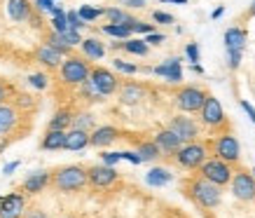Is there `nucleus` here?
Wrapping results in <instances>:
<instances>
[{
    "mask_svg": "<svg viewBox=\"0 0 255 218\" xmlns=\"http://www.w3.org/2000/svg\"><path fill=\"white\" fill-rule=\"evenodd\" d=\"M52 183L63 193H73V190H80V188H85L89 183V172L85 167L68 164V167H61V169H56L52 174Z\"/></svg>",
    "mask_w": 255,
    "mask_h": 218,
    "instance_id": "obj_1",
    "label": "nucleus"
},
{
    "mask_svg": "<svg viewBox=\"0 0 255 218\" xmlns=\"http://www.w3.org/2000/svg\"><path fill=\"white\" fill-rule=\"evenodd\" d=\"M190 197L204 209H213V207L220 204L223 193H220V186H216V183H211L209 179L201 176V179L190 181Z\"/></svg>",
    "mask_w": 255,
    "mask_h": 218,
    "instance_id": "obj_2",
    "label": "nucleus"
},
{
    "mask_svg": "<svg viewBox=\"0 0 255 218\" xmlns=\"http://www.w3.org/2000/svg\"><path fill=\"white\" fill-rule=\"evenodd\" d=\"M89 75H92L89 63L78 59V56H68V59L61 63V80L68 82V85H82Z\"/></svg>",
    "mask_w": 255,
    "mask_h": 218,
    "instance_id": "obj_3",
    "label": "nucleus"
},
{
    "mask_svg": "<svg viewBox=\"0 0 255 218\" xmlns=\"http://www.w3.org/2000/svg\"><path fill=\"white\" fill-rule=\"evenodd\" d=\"M199 169H201V176H204V179H209L211 183H216V186H227V183L232 181L230 162H225V160H220V157L206 160Z\"/></svg>",
    "mask_w": 255,
    "mask_h": 218,
    "instance_id": "obj_4",
    "label": "nucleus"
},
{
    "mask_svg": "<svg viewBox=\"0 0 255 218\" xmlns=\"http://www.w3.org/2000/svg\"><path fill=\"white\" fill-rule=\"evenodd\" d=\"M176 162L183 169H199L201 164L206 162V148L201 143H185L183 148L176 153Z\"/></svg>",
    "mask_w": 255,
    "mask_h": 218,
    "instance_id": "obj_5",
    "label": "nucleus"
},
{
    "mask_svg": "<svg viewBox=\"0 0 255 218\" xmlns=\"http://www.w3.org/2000/svg\"><path fill=\"white\" fill-rule=\"evenodd\" d=\"M206 96L209 94L201 92L199 87H183L176 94V103H178V108L185 110V113H199L204 101H206Z\"/></svg>",
    "mask_w": 255,
    "mask_h": 218,
    "instance_id": "obj_6",
    "label": "nucleus"
},
{
    "mask_svg": "<svg viewBox=\"0 0 255 218\" xmlns=\"http://www.w3.org/2000/svg\"><path fill=\"white\" fill-rule=\"evenodd\" d=\"M199 113H201V122H204L206 127H213V129H220V127H225L223 106H220V101H218L216 96H211V94H209Z\"/></svg>",
    "mask_w": 255,
    "mask_h": 218,
    "instance_id": "obj_7",
    "label": "nucleus"
},
{
    "mask_svg": "<svg viewBox=\"0 0 255 218\" xmlns=\"http://www.w3.org/2000/svg\"><path fill=\"white\" fill-rule=\"evenodd\" d=\"M232 193L241 202H253L255 200V176L246 172H237L232 176Z\"/></svg>",
    "mask_w": 255,
    "mask_h": 218,
    "instance_id": "obj_8",
    "label": "nucleus"
},
{
    "mask_svg": "<svg viewBox=\"0 0 255 218\" xmlns=\"http://www.w3.org/2000/svg\"><path fill=\"white\" fill-rule=\"evenodd\" d=\"M213 150H216V157L225 160V162H239V155H241V148H239V141L234 139L232 134H223L218 136L216 143H213Z\"/></svg>",
    "mask_w": 255,
    "mask_h": 218,
    "instance_id": "obj_9",
    "label": "nucleus"
},
{
    "mask_svg": "<svg viewBox=\"0 0 255 218\" xmlns=\"http://www.w3.org/2000/svg\"><path fill=\"white\" fill-rule=\"evenodd\" d=\"M26 214V200L21 193H9L0 197V218H23Z\"/></svg>",
    "mask_w": 255,
    "mask_h": 218,
    "instance_id": "obj_10",
    "label": "nucleus"
},
{
    "mask_svg": "<svg viewBox=\"0 0 255 218\" xmlns=\"http://www.w3.org/2000/svg\"><path fill=\"white\" fill-rule=\"evenodd\" d=\"M169 129L171 132H176L183 143H192V141L199 136V127H197V122H194L192 117H185V115L173 117V120H171V125H169Z\"/></svg>",
    "mask_w": 255,
    "mask_h": 218,
    "instance_id": "obj_11",
    "label": "nucleus"
},
{
    "mask_svg": "<svg viewBox=\"0 0 255 218\" xmlns=\"http://www.w3.org/2000/svg\"><path fill=\"white\" fill-rule=\"evenodd\" d=\"M87 172H89V183L94 188H108L117 181L115 167H108V164H94Z\"/></svg>",
    "mask_w": 255,
    "mask_h": 218,
    "instance_id": "obj_12",
    "label": "nucleus"
},
{
    "mask_svg": "<svg viewBox=\"0 0 255 218\" xmlns=\"http://www.w3.org/2000/svg\"><path fill=\"white\" fill-rule=\"evenodd\" d=\"M89 78L96 82V87L101 89V94H103V96L115 94L117 87H120V80H117V75H115V73H110L108 68H94Z\"/></svg>",
    "mask_w": 255,
    "mask_h": 218,
    "instance_id": "obj_13",
    "label": "nucleus"
},
{
    "mask_svg": "<svg viewBox=\"0 0 255 218\" xmlns=\"http://www.w3.org/2000/svg\"><path fill=\"white\" fill-rule=\"evenodd\" d=\"M19 110L14 108V106H9L7 101L0 103V139H5V136H9V134L16 129V125H19Z\"/></svg>",
    "mask_w": 255,
    "mask_h": 218,
    "instance_id": "obj_14",
    "label": "nucleus"
},
{
    "mask_svg": "<svg viewBox=\"0 0 255 218\" xmlns=\"http://www.w3.org/2000/svg\"><path fill=\"white\" fill-rule=\"evenodd\" d=\"M152 73H155V75H162L166 82H173V85H178V82L183 80L180 59H178V56H171V59H166L164 63H159L157 68H152Z\"/></svg>",
    "mask_w": 255,
    "mask_h": 218,
    "instance_id": "obj_15",
    "label": "nucleus"
},
{
    "mask_svg": "<svg viewBox=\"0 0 255 218\" xmlns=\"http://www.w3.org/2000/svg\"><path fill=\"white\" fill-rule=\"evenodd\" d=\"M120 136L115 127L110 125H103V127H96L92 134H89V143H92L94 148H106L110 143H115V139Z\"/></svg>",
    "mask_w": 255,
    "mask_h": 218,
    "instance_id": "obj_16",
    "label": "nucleus"
},
{
    "mask_svg": "<svg viewBox=\"0 0 255 218\" xmlns=\"http://www.w3.org/2000/svg\"><path fill=\"white\" fill-rule=\"evenodd\" d=\"M155 143L162 148V153H173V155L183 148V141H180V136H178L176 132H171V129H162V132L155 136Z\"/></svg>",
    "mask_w": 255,
    "mask_h": 218,
    "instance_id": "obj_17",
    "label": "nucleus"
},
{
    "mask_svg": "<svg viewBox=\"0 0 255 218\" xmlns=\"http://www.w3.org/2000/svg\"><path fill=\"white\" fill-rule=\"evenodd\" d=\"M143 99H145V89H143L138 82H127V85L120 87V101L127 103V106L140 103Z\"/></svg>",
    "mask_w": 255,
    "mask_h": 218,
    "instance_id": "obj_18",
    "label": "nucleus"
},
{
    "mask_svg": "<svg viewBox=\"0 0 255 218\" xmlns=\"http://www.w3.org/2000/svg\"><path fill=\"white\" fill-rule=\"evenodd\" d=\"M87 146H92L89 143V132H85V129H70V132H66V150H85Z\"/></svg>",
    "mask_w": 255,
    "mask_h": 218,
    "instance_id": "obj_19",
    "label": "nucleus"
},
{
    "mask_svg": "<svg viewBox=\"0 0 255 218\" xmlns=\"http://www.w3.org/2000/svg\"><path fill=\"white\" fill-rule=\"evenodd\" d=\"M49 181H52V174L49 172H33L28 179L23 181V190H26V193H31V195H35V193H40Z\"/></svg>",
    "mask_w": 255,
    "mask_h": 218,
    "instance_id": "obj_20",
    "label": "nucleus"
},
{
    "mask_svg": "<svg viewBox=\"0 0 255 218\" xmlns=\"http://www.w3.org/2000/svg\"><path fill=\"white\" fill-rule=\"evenodd\" d=\"M225 47H227V49H241V52H244V47H246V31L239 28V26L227 28V31H225Z\"/></svg>",
    "mask_w": 255,
    "mask_h": 218,
    "instance_id": "obj_21",
    "label": "nucleus"
},
{
    "mask_svg": "<svg viewBox=\"0 0 255 218\" xmlns=\"http://www.w3.org/2000/svg\"><path fill=\"white\" fill-rule=\"evenodd\" d=\"M7 12L14 21L31 19V2L28 0H7Z\"/></svg>",
    "mask_w": 255,
    "mask_h": 218,
    "instance_id": "obj_22",
    "label": "nucleus"
},
{
    "mask_svg": "<svg viewBox=\"0 0 255 218\" xmlns=\"http://www.w3.org/2000/svg\"><path fill=\"white\" fill-rule=\"evenodd\" d=\"M38 59L45 66H49V68H56V66H61L63 63V54L59 52V49H54L52 45H42L38 49Z\"/></svg>",
    "mask_w": 255,
    "mask_h": 218,
    "instance_id": "obj_23",
    "label": "nucleus"
},
{
    "mask_svg": "<svg viewBox=\"0 0 255 218\" xmlns=\"http://www.w3.org/2000/svg\"><path fill=\"white\" fill-rule=\"evenodd\" d=\"M42 148L45 150H63L66 148V132L63 129H49L42 139Z\"/></svg>",
    "mask_w": 255,
    "mask_h": 218,
    "instance_id": "obj_24",
    "label": "nucleus"
},
{
    "mask_svg": "<svg viewBox=\"0 0 255 218\" xmlns=\"http://www.w3.org/2000/svg\"><path fill=\"white\" fill-rule=\"evenodd\" d=\"M171 179H173V174L166 172V169H162V167H152V169L145 174L147 186H152V188L166 186V183H171Z\"/></svg>",
    "mask_w": 255,
    "mask_h": 218,
    "instance_id": "obj_25",
    "label": "nucleus"
},
{
    "mask_svg": "<svg viewBox=\"0 0 255 218\" xmlns=\"http://www.w3.org/2000/svg\"><path fill=\"white\" fill-rule=\"evenodd\" d=\"M82 52H85L87 59H103V54H106V47H103V42L96 38H87L82 40Z\"/></svg>",
    "mask_w": 255,
    "mask_h": 218,
    "instance_id": "obj_26",
    "label": "nucleus"
},
{
    "mask_svg": "<svg viewBox=\"0 0 255 218\" xmlns=\"http://www.w3.org/2000/svg\"><path fill=\"white\" fill-rule=\"evenodd\" d=\"M115 47H122V49H127L129 54H136V56H145L147 49H150V45H147L145 40H140V38H129V40H124L122 45L115 42Z\"/></svg>",
    "mask_w": 255,
    "mask_h": 218,
    "instance_id": "obj_27",
    "label": "nucleus"
},
{
    "mask_svg": "<svg viewBox=\"0 0 255 218\" xmlns=\"http://www.w3.org/2000/svg\"><path fill=\"white\" fill-rule=\"evenodd\" d=\"M103 33H108L113 38H120V40H129L131 38V26H124V23H106L103 26Z\"/></svg>",
    "mask_w": 255,
    "mask_h": 218,
    "instance_id": "obj_28",
    "label": "nucleus"
},
{
    "mask_svg": "<svg viewBox=\"0 0 255 218\" xmlns=\"http://www.w3.org/2000/svg\"><path fill=\"white\" fill-rule=\"evenodd\" d=\"M106 16H108L110 23H124V26H131V21H133V16L129 14V12L120 9V7H108L106 9Z\"/></svg>",
    "mask_w": 255,
    "mask_h": 218,
    "instance_id": "obj_29",
    "label": "nucleus"
},
{
    "mask_svg": "<svg viewBox=\"0 0 255 218\" xmlns=\"http://www.w3.org/2000/svg\"><path fill=\"white\" fill-rule=\"evenodd\" d=\"M80 87H82V96L85 99H89V101H103V94H101V89L96 87V82L92 78H87Z\"/></svg>",
    "mask_w": 255,
    "mask_h": 218,
    "instance_id": "obj_30",
    "label": "nucleus"
},
{
    "mask_svg": "<svg viewBox=\"0 0 255 218\" xmlns=\"http://www.w3.org/2000/svg\"><path fill=\"white\" fill-rule=\"evenodd\" d=\"M47 45H52V47H54V49H59V52H61L63 56H66V54H68V52H70V45H68V42H66V40H63V35H61V33H56L54 28L49 31V35H47Z\"/></svg>",
    "mask_w": 255,
    "mask_h": 218,
    "instance_id": "obj_31",
    "label": "nucleus"
},
{
    "mask_svg": "<svg viewBox=\"0 0 255 218\" xmlns=\"http://www.w3.org/2000/svg\"><path fill=\"white\" fill-rule=\"evenodd\" d=\"M68 125H73V115H70L68 110H59V113L49 120V129H63V132H66Z\"/></svg>",
    "mask_w": 255,
    "mask_h": 218,
    "instance_id": "obj_32",
    "label": "nucleus"
},
{
    "mask_svg": "<svg viewBox=\"0 0 255 218\" xmlns=\"http://www.w3.org/2000/svg\"><path fill=\"white\" fill-rule=\"evenodd\" d=\"M159 153H162V148L157 146L155 141H147V143H140L138 146V155L143 157V162H145V160H157Z\"/></svg>",
    "mask_w": 255,
    "mask_h": 218,
    "instance_id": "obj_33",
    "label": "nucleus"
},
{
    "mask_svg": "<svg viewBox=\"0 0 255 218\" xmlns=\"http://www.w3.org/2000/svg\"><path fill=\"white\" fill-rule=\"evenodd\" d=\"M78 12H80V16H82V19H85L87 23L96 21L99 16H106V9H96V7H89V5H82V7H80Z\"/></svg>",
    "mask_w": 255,
    "mask_h": 218,
    "instance_id": "obj_34",
    "label": "nucleus"
},
{
    "mask_svg": "<svg viewBox=\"0 0 255 218\" xmlns=\"http://www.w3.org/2000/svg\"><path fill=\"white\" fill-rule=\"evenodd\" d=\"M73 127L75 129H85V132H89L94 127V117L89 115V113H80V115L73 117Z\"/></svg>",
    "mask_w": 255,
    "mask_h": 218,
    "instance_id": "obj_35",
    "label": "nucleus"
},
{
    "mask_svg": "<svg viewBox=\"0 0 255 218\" xmlns=\"http://www.w3.org/2000/svg\"><path fill=\"white\" fill-rule=\"evenodd\" d=\"M115 68L120 70V73H127V75H136L138 73V66L136 63H129V61H124V59H115Z\"/></svg>",
    "mask_w": 255,
    "mask_h": 218,
    "instance_id": "obj_36",
    "label": "nucleus"
},
{
    "mask_svg": "<svg viewBox=\"0 0 255 218\" xmlns=\"http://www.w3.org/2000/svg\"><path fill=\"white\" fill-rule=\"evenodd\" d=\"M52 28H54L56 33H66V31H68L70 23H68V16H66V12H61V14L54 16V21H52Z\"/></svg>",
    "mask_w": 255,
    "mask_h": 218,
    "instance_id": "obj_37",
    "label": "nucleus"
},
{
    "mask_svg": "<svg viewBox=\"0 0 255 218\" xmlns=\"http://www.w3.org/2000/svg\"><path fill=\"white\" fill-rule=\"evenodd\" d=\"M131 31L133 33H155V23H145V21H138V19H133L131 21Z\"/></svg>",
    "mask_w": 255,
    "mask_h": 218,
    "instance_id": "obj_38",
    "label": "nucleus"
},
{
    "mask_svg": "<svg viewBox=\"0 0 255 218\" xmlns=\"http://www.w3.org/2000/svg\"><path fill=\"white\" fill-rule=\"evenodd\" d=\"M61 35H63V40H66L70 47L82 45V38H80V31H78V28H68V31L61 33Z\"/></svg>",
    "mask_w": 255,
    "mask_h": 218,
    "instance_id": "obj_39",
    "label": "nucleus"
},
{
    "mask_svg": "<svg viewBox=\"0 0 255 218\" xmlns=\"http://www.w3.org/2000/svg\"><path fill=\"white\" fill-rule=\"evenodd\" d=\"M66 16H68V23H70V28H85L87 21L80 16V12H66Z\"/></svg>",
    "mask_w": 255,
    "mask_h": 218,
    "instance_id": "obj_40",
    "label": "nucleus"
},
{
    "mask_svg": "<svg viewBox=\"0 0 255 218\" xmlns=\"http://www.w3.org/2000/svg\"><path fill=\"white\" fill-rule=\"evenodd\" d=\"M227 61H230V68H239L241 49H227Z\"/></svg>",
    "mask_w": 255,
    "mask_h": 218,
    "instance_id": "obj_41",
    "label": "nucleus"
},
{
    "mask_svg": "<svg viewBox=\"0 0 255 218\" xmlns=\"http://www.w3.org/2000/svg\"><path fill=\"white\" fill-rule=\"evenodd\" d=\"M185 54L192 63H197L199 61V45H197V42H190V45L185 47Z\"/></svg>",
    "mask_w": 255,
    "mask_h": 218,
    "instance_id": "obj_42",
    "label": "nucleus"
},
{
    "mask_svg": "<svg viewBox=\"0 0 255 218\" xmlns=\"http://www.w3.org/2000/svg\"><path fill=\"white\" fill-rule=\"evenodd\" d=\"M28 82H31L33 87H40V89H45L47 87V78L42 75V73H33L31 78H28Z\"/></svg>",
    "mask_w": 255,
    "mask_h": 218,
    "instance_id": "obj_43",
    "label": "nucleus"
},
{
    "mask_svg": "<svg viewBox=\"0 0 255 218\" xmlns=\"http://www.w3.org/2000/svg\"><path fill=\"white\" fill-rule=\"evenodd\" d=\"M120 160H122V153H103V164L108 167H115Z\"/></svg>",
    "mask_w": 255,
    "mask_h": 218,
    "instance_id": "obj_44",
    "label": "nucleus"
},
{
    "mask_svg": "<svg viewBox=\"0 0 255 218\" xmlns=\"http://www.w3.org/2000/svg\"><path fill=\"white\" fill-rule=\"evenodd\" d=\"M122 160H127V162H131V164H140V162H143V157L138 155V150H136V153H131V150H124Z\"/></svg>",
    "mask_w": 255,
    "mask_h": 218,
    "instance_id": "obj_45",
    "label": "nucleus"
},
{
    "mask_svg": "<svg viewBox=\"0 0 255 218\" xmlns=\"http://www.w3.org/2000/svg\"><path fill=\"white\" fill-rule=\"evenodd\" d=\"M120 5H124L129 9H143L145 7V0H120Z\"/></svg>",
    "mask_w": 255,
    "mask_h": 218,
    "instance_id": "obj_46",
    "label": "nucleus"
},
{
    "mask_svg": "<svg viewBox=\"0 0 255 218\" xmlns=\"http://www.w3.org/2000/svg\"><path fill=\"white\" fill-rule=\"evenodd\" d=\"M152 19L157 23H173V16L166 14V12H152Z\"/></svg>",
    "mask_w": 255,
    "mask_h": 218,
    "instance_id": "obj_47",
    "label": "nucleus"
},
{
    "mask_svg": "<svg viewBox=\"0 0 255 218\" xmlns=\"http://www.w3.org/2000/svg\"><path fill=\"white\" fill-rule=\"evenodd\" d=\"M145 42H147V45H162V42H164V35H162V33H147V38H145Z\"/></svg>",
    "mask_w": 255,
    "mask_h": 218,
    "instance_id": "obj_48",
    "label": "nucleus"
},
{
    "mask_svg": "<svg viewBox=\"0 0 255 218\" xmlns=\"http://www.w3.org/2000/svg\"><path fill=\"white\" fill-rule=\"evenodd\" d=\"M241 108L246 110V113H248V117H251V122H253V125H255V108H253V106H251V103H248L246 99H241Z\"/></svg>",
    "mask_w": 255,
    "mask_h": 218,
    "instance_id": "obj_49",
    "label": "nucleus"
},
{
    "mask_svg": "<svg viewBox=\"0 0 255 218\" xmlns=\"http://www.w3.org/2000/svg\"><path fill=\"white\" fill-rule=\"evenodd\" d=\"M35 7H38V9H47V12H52V7H54V0H35Z\"/></svg>",
    "mask_w": 255,
    "mask_h": 218,
    "instance_id": "obj_50",
    "label": "nucleus"
},
{
    "mask_svg": "<svg viewBox=\"0 0 255 218\" xmlns=\"http://www.w3.org/2000/svg\"><path fill=\"white\" fill-rule=\"evenodd\" d=\"M23 218H47V214L42 209H28L23 214Z\"/></svg>",
    "mask_w": 255,
    "mask_h": 218,
    "instance_id": "obj_51",
    "label": "nucleus"
},
{
    "mask_svg": "<svg viewBox=\"0 0 255 218\" xmlns=\"http://www.w3.org/2000/svg\"><path fill=\"white\" fill-rule=\"evenodd\" d=\"M7 101V85L0 80V103H5Z\"/></svg>",
    "mask_w": 255,
    "mask_h": 218,
    "instance_id": "obj_52",
    "label": "nucleus"
},
{
    "mask_svg": "<svg viewBox=\"0 0 255 218\" xmlns=\"http://www.w3.org/2000/svg\"><path fill=\"white\" fill-rule=\"evenodd\" d=\"M16 167H19V162H12V164H7V167H5V174H12L16 169Z\"/></svg>",
    "mask_w": 255,
    "mask_h": 218,
    "instance_id": "obj_53",
    "label": "nucleus"
},
{
    "mask_svg": "<svg viewBox=\"0 0 255 218\" xmlns=\"http://www.w3.org/2000/svg\"><path fill=\"white\" fill-rule=\"evenodd\" d=\"M223 12H225V7H218V9H216V12H213V14H211V16H213V19H218V16H223Z\"/></svg>",
    "mask_w": 255,
    "mask_h": 218,
    "instance_id": "obj_54",
    "label": "nucleus"
},
{
    "mask_svg": "<svg viewBox=\"0 0 255 218\" xmlns=\"http://www.w3.org/2000/svg\"><path fill=\"white\" fill-rule=\"evenodd\" d=\"M162 2H176V5H185L187 0H162Z\"/></svg>",
    "mask_w": 255,
    "mask_h": 218,
    "instance_id": "obj_55",
    "label": "nucleus"
},
{
    "mask_svg": "<svg viewBox=\"0 0 255 218\" xmlns=\"http://www.w3.org/2000/svg\"><path fill=\"white\" fill-rule=\"evenodd\" d=\"M251 14H255V0H253V5H251Z\"/></svg>",
    "mask_w": 255,
    "mask_h": 218,
    "instance_id": "obj_56",
    "label": "nucleus"
},
{
    "mask_svg": "<svg viewBox=\"0 0 255 218\" xmlns=\"http://www.w3.org/2000/svg\"><path fill=\"white\" fill-rule=\"evenodd\" d=\"M253 176H255V167H253Z\"/></svg>",
    "mask_w": 255,
    "mask_h": 218,
    "instance_id": "obj_57",
    "label": "nucleus"
}]
</instances>
